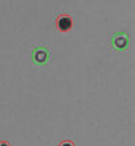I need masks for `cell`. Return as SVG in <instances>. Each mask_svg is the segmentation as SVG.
I'll return each mask as SVG.
<instances>
[{
    "label": "cell",
    "instance_id": "obj_1",
    "mask_svg": "<svg viewBox=\"0 0 135 146\" xmlns=\"http://www.w3.org/2000/svg\"><path fill=\"white\" fill-rule=\"evenodd\" d=\"M130 46V39L124 33H115L111 36V49L114 52H126Z\"/></svg>",
    "mask_w": 135,
    "mask_h": 146
},
{
    "label": "cell",
    "instance_id": "obj_2",
    "mask_svg": "<svg viewBox=\"0 0 135 146\" xmlns=\"http://www.w3.org/2000/svg\"><path fill=\"white\" fill-rule=\"evenodd\" d=\"M56 29L60 33H69L73 29V19L69 14H60L56 19Z\"/></svg>",
    "mask_w": 135,
    "mask_h": 146
},
{
    "label": "cell",
    "instance_id": "obj_3",
    "mask_svg": "<svg viewBox=\"0 0 135 146\" xmlns=\"http://www.w3.org/2000/svg\"><path fill=\"white\" fill-rule=\"evenodd\" d=\"M50 61V52L46 47H35L32 49V62L38 65H46Z\"/></svg>",
    "mask_w": 135,
    "mask_h": 146
},
{
    "label": "cell",
    "instance_id": "obj_4",
    "mask_svg": "<svg viewBox=\"0 0 135 146\" xmlns=\"http://www.w3.org/2000/svg\"><path fill=\"white\" fill-rule=\"evenodd\" d=\"M58 146H76L73 141H69V139H64L58 143Z\"/></svg>",
    "mask_w": 135,
    "mask_h": 146
},
{
    "label": "cell",
    "instance_id": "obj_5",
    "mask_svg": "<svg viewBox=\"0 0 135 146\" xmlns=\"http://www.w3.org/2000/svg\"><path fill=\"white\" fill-rule=\"evenodd\" d=\"M0 146H11V143L8 141H0Z\"/></svg>",
    "mask_w": 135,
    "mask_h": 146
}]
</instances>
